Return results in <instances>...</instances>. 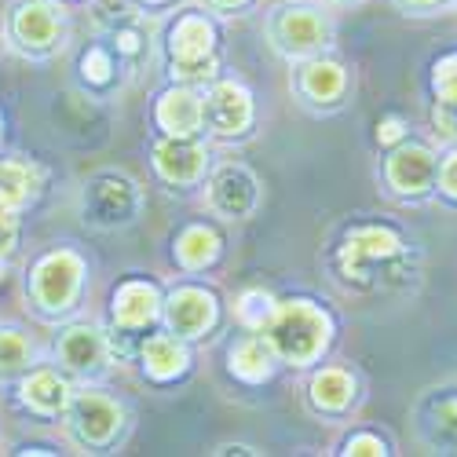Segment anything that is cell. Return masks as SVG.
Here are the masks:
<instances>
[{
	"mask_svg": "<svg viewBox=\"0 0 457 457\" xmlns=\"http://www.w3.org/2000/svg\"><path fill=\"white\" fill-rule=\"evenodd\" d=\"M263 337L271 340L278 359L293 366H308L329 345V319L308 300H289V303H278V312L268 322V329H263Z\"/></svg>",
	"mask_w": 457,
	"mask_h": 457,
	"instance_id": "obj_1",
	"label": "cell"
},
{
	"mask_svg": "<svg viewBox=\"0 0 457 457\" xmlns=\"http://www.w3.org/2000/svg\"><path fill=\"white\" fill-rule=\"evenodd\" d=\"M216 29L205 15L187 12L176 19L169 29V62H172V78L183 85H202L216 73Z\"/></svg>",
	"mask_w": 457,
	"mask_h": 457,
	"instance_id": "obj_2",
	"label": "cell"
},
{
	"mask_svg": "<svg viewBox=\"0 0 457 457\" xmlns=\"http://www.w3.org/2000/svg\"><path fill=\"white\" fill-rule=\"evenodd\" d=\"M399 260H403V242L385 227H359L340 245V271L355 286H373L380 271H388Z\"/></svg>",
	"mask_w": 457,
	"mask_h": 457,
	"instance_id": "obj_3",
	"label": "cell"
},
{
	"mask_svg": "<svg viewBox=\"0 0 457 457\" xmlns=\"http://www.w3.org/2000/svg\"><path fill=\"white\" fill-rule=\"evenodd\" d=\"M62 417H66L70 439L78 446H85V450L110 446L113 439H118L121 421H125L121 406L103 392H70V403H66Z\"/></svg>",
	"mask_w": 457,
	"mask_h": 457,
	"instance_id": "obj_4",
	"label": "cell"
},
{
	"mask_svg": "<svg viewBox=\"0 0 457 457\" xmlns=\"http://www.w3.org/2000/svg\"><path fill=\"white\" fill-rule=\"evenodd\" d=\"M81 275H85L81 256H73L70 249L48 253V256L33 268V275H29L33 308L41 312V315H62L66 308H73V300H78V289H81Z\"/></svg>",
	"mask_w": 457,
	"mask_h": 457,
	"instance_id": "obj_5",
	"label": "cell"
},
{
	"mask_svg": "<svg viewBox=\"0 0 457 457\" xmlns=\"http://www.w3.org/2000/svg\"><path fill=\"white\" fill-rule=\"evenodd\" d=\"M62 37H66V19L45 0H19L8 15V41L29 59L52 55L62 45Z\"/></svg>",
	"mask_w": 457,
	"mask_h": 457,
	"instance_id": "obj_6",
	"label": "cell"
},
{
	"mask_svg": "<svg viewBox=\"0 0 457 457\" xmlns=\"http://www.w3.org/2000/svg\"><path fill=\"white\" fill-rule=\"evenodd\" d=\"M139 212V190L118 172H103L85 187V220L96 227H121Z\"/></svg>",
	"mask_w": 457,
	"mask_h": 457,
	"instance_id": "obj_7",
	"label": "cell"
},
{
	"mask_svg": "<svg viewBox=\"0 0 457 457\" xmlns=\"http://www.w3.org/2000/svg\"><path fill=\"white\" fill-rule=\"evenodd\" d=\"M271 41L282 55H293V59L312 55L329 41V22L322 12L303 8V4L278 8V15L271 19Z\"/></svg>",
	"mask_w": 457,
	"mask_h": 457,
	"instance_id": "obj_8",
	"label": "cell"
},
{
	"mask_svg": "<svg viewBox=\"0 0 457 457\" xmlns=\"http://www.w3.org/2000/svg\"><path fill=\"white\" fill-rule=\"evenodd\" d=\"M55 359L73 377H99L106 370V337L96 326H70L55 340Z\"/></svg>",
	"mask_w": 457,
	"mask_h": 457,
	"instance_id": "obj_9",
	"label": "cell"
},
{
	"mask_svg": "<svg viewBox=\"0 0 457 457\" xmlns=\"http://www.w3.org/2000/svg\"><path fill=\"white\" fill-rule=\"evenodd\" d=\"M260 183L245 165H223L209 183V205L227 220H245L256 209Z\"/></svg>",
	"mask_w": 457,
	"mask_h": 457,
	"instance_id": "obj_10",
	"label": "cell"
},
{
	"mask_svg": "<svg viewBox=\"0 0 457 457\" xmlns=\"http://www.w3.org/2000/svg\"><path fill=\"white\" fill-rule=\"evenodd\" d=\"M202 110H205V121L216 136H242L253 121V99L235 81L212 85L209 96H202Z\"/></svg>",
	"mask_w": 457,
	"mask_h": 457,
	"instance_id": "obj_11",
	"label": "cell"
},
{
	"mask_svg": "<svg viewBox=\"0 0 457 457\" xmlns=\"http://www.w3.org/2000/svg\"><path fill=\"white\" fill-rule=\"evenodd\" d=\"M205 150L195 143V136H169L154 146V169L169 183H198L205 172Z\"/></svg>",
	"mask_w": 457,
	"mask_h": 457,
	"instance_id": "obj_12",
	"label": "cell"
},
{
	"mask_svg": "<svg viewBox=\"0 0 457 457\" xmlns=\"http://www.w3.org/2000/svg\"><path fill=\"white\" fill-rule=\"evenodd\" d=\"M388 183L399 195H425V190L436 183V158L428 146H399L388 158Z\"/></svg>",
	"mask_w": 457,
	"mask_h": 457,
	"instance_id": "obj_13",
	"label": "cell"
},
{
	"mask_svg": "<svg viewBox=\"0 0 457 457\" xmlns=\"http://www.w3.org/2000/svg\"><path fill=\"white\" fill-rule=\"evenodd\" d=\"M216 319V303L209 293L195 289V286H187V289H176L165 303V322L176 337H198L212 326Z\"/></svg>",
	"mask_w": 457,
	"mask_h": 457,
	"instance_id": "obj_14",
	"label": "cell"
},
{
	"mask_svg": "<svg viewBox=\"0 0 457 457\" xmlns=\"http://www.w3.org/2000/svg\"><path fill=\"white\" fill-rule=\"evenodd\" d=\"M158 125L169 136H198L205 125V110H202V96L195 92V85H179L169 88L158 99Z\"/></svg>",
	"mask_w": 457,
	"mask_h": 457,
	"instance_id": "obj_15",
	"label": "cell"
},
{
	"mask_svg": "<svg viewBox=\"0 0 457 457\" xmlns=\"http://www.w3.org/2000/svg\"><path fill=\"white\" fill-rule=\"evenodd\" d=\"M162 312V300L154 293V286L146 282H125L113 296V322L121 329H143L158 319Z\"/></svg>",
	"mask_w": 457,
	"mask_h": 457,
	"instance_id": "obj_16",
	"label": "cell"
},
{
	"mask_svg": "<svg viewBox=\"0 0 457 457\" xmlns=\"http://www.w3.org/2000/svg\"><path fill=\"white\" fill-rule=\"evenodd\" d=\"M22 406L33 410V413H41V417H55L66 410L70 403V385L55 373V370H33L26 380H22Z\"/></svg>",
	"mask_w": 457,
	"mask_h": 457,
	"instance_id": "obj_17",
	"label": "cell"
},
{
	"mask_svg": "<svg viewBox=\"0 0 457 457\" xmlns=\"http://www.w3.org/2000/svg\"><path fill=\"white\" fill-rule=\"evenodd\" d=\"M275 348H271V340L263 337V333H249V337H242L238 345L231 348V370L242 377V380H268L271 377V370H275Z\"/></svg>",
	"mask_w": 457,
	"mask_h": 457,
	"instance_id": "obj_18",
	"label": "cell"
},
{
	"mask_svg": "<svg viewBox=\"0 0 457 457\" xmlns=\"http://www.w3.org/2000/svg\"><path fill=\"white\" fill-rule=\"evenodd\" d=\"M41 190V169L26 162H0V205L4 209H22L33 202Z\"/></svg>",
	"mask_w": 457,
	"mask_h": 457,
	"instance_id": "obj_19",
	"label": "cell"
},
{
	"mask_svg": "<svg viewBox=\"0 0 457 457\" xmlns=\"http://www.w3.org/2000/svg\"><path fill=\"white\" fill-rule=\"evenodd\" d=\"M143 366H146L150 377L169 380V377L187 370V348L179 345L176 333H158L143 345Z\"/></svg>",
	"mask_w": 457,
	"mask_h": 457,
	"instance_id": "obj_20",
	"label": "cell"
},
{
	"mask_svg": "<svg viewBox=\"0 0 457 457\" xmlns=\"http://www.w3.org/2000/svg\"><path fill=\"white\" fill-rule=\"evenodd\" d=\"M300 92L315 103H337L345 92V70L329 59H312L300 70Z\"/></svg>",
	"mask_w": 457,
	"mask_h": 457,
	"instance_id": "obj_21",
	"label": "cell"
},
{
	"mask_svg": "<svg viewBox=\"0 0 457 457\" xmlns=\"http://www.w3.org/2000/svg\"><path fill=\"white\" fill-rule=\"evenodd\" d=\"M352 399H355V380L345 370L329 366L312 380V403L319 410H345V406H352Z\"/></svg>",
	"mask_w": 457,
	"mask_h": 457,
	"instance_id": "obj_22",
	"label": "cell"
},
{
	"mask_svg": "<svg viewBox=\"0 0 457 457\" xmlns=\"http://www.w3.org/2000/svg\"><path fill=\"white\" fill-rule=\"evenodd\" d=\"M216 253H220V242L212 231H205V227H190V231H183V238L176 242V256L187 271H198L205 263H212Z\"/></svg>",
	"mask_w": 457,
	"mask_h": 457,
	"instance_id": "obj_23",
	"label": "cell"
},
{
	"mask_svg": "<svg viewBox=\"0 0 457 457\" xmlns=\"http://www.w3.org/2000/svg\"><path fill=\"white\" fill-rule=\"evenodd\" d=\"M33 362V345H29V337L4 326L0 329V380H8L22 370H29Z\"/></svg>",
	"mask_w": 457,
	"mask_h": 457,
	"instance_id": "obj_24",
	"label": "cell"
},
{
	"mask_svg": "<svg viewBox=\"0 0 457 457\" xmlns=\"http://www.w3.org/2000/svg\"><path fill=\"white\" fill-rule=\"evenodd\" d=\"M425 425L436 443H457V392L436 395L425 406Z\"/></svg>",
	"mask_w": 457,
	"mask_h": 457,
	"instance_id": "obj_25",
	"label": "cell"
},
{
	"mask_svg": "<svg viewBox=\"0 0 457 457\" xmlns=\"http://www.w3.org/2000/svg\"><path fill=\"white\" fill-rule=\"evenodd\" d=\"M238 322L245 326V329H256V333H263L268 329V322L275 319V312H278V303L263 293V289H249L242 300H238Z\"/></svg>",
	"mask_w": 457,
	"mask_h": 457,
	"instance_id": "obj_26",
	"label": "cell"
},
{
	"mask_svg": "<svg viewBox=\"0 0 457 457\" xmlns=\"http://www.w3.org/2000/svg\"><path fill=\"white\" fill-rule=\"evenodd\" d=\"M136 19V12H132V4L129 0H96L92 4V22L99 26V29H118V26H129Z\"/></svg>",
	"mask_w": 457,
	"mask_h": 457,
	"instance_id": "obj_27",
	"label": "cell"
},
{
	"mask_svg": "<svg viewBox=\"0 0 457 457\" xmlns=\"http://www.w3.org/2000/svg\"><path fill=\"white\" fill-rule=\"evenodd\" d=\"M432 85H436L439 106L457 110V55L439 59V66H436V73H432Z\"/></svg>",
	"mask_w": 457,
	"mask_h": 457,
	"instance_id": "obj_28",
	"label": "cell"
},
{
	"mask_svg": "<svg viewBox=\"0 0 457 457\" xmlns=\"http://www.w3.org/2000/svg\"><path fill=\"white\" fill-rule=\"evenodd\" d=\"M81 73H85V81H92V85H106V81L113 78V55L103 52V48L85 52V59H81Z\"/></svg>",
	"mask_w": 457,
	"mask_h": 457,
	"instance_id": "obj_29",
	"label": "cell"
},
{
	"mask_svg": "<svg viewBox=\"0 0 457 457\" xmlns=\"http://www.w3.org/2000/svg\"><path fill=\"white\" fill-rule=\"evenodd\" d=\"M113 52L125 55V59H139L146 52V37L129 22V26H118L113 29Z\"/></svg>",
	"mask_w": 457,
	"mask_h": 457,
	"instance_id": "obj_30",
	"label": "cell"
},
{
	"mask_svg": "<svg viewBox=\"0 0 457 457\" xmlns=\"http://www.w3.org/2000/svg\"><path fill=\"white\" fill-rule=\"evenodd\" d=\"M15 242H19V216L15 209L0 205V260H8L15 253Z\"/></svg>",
	"mask_w": 457,
	"mask_h": 457,
	"instance_id": "obj_31",
	"label": "cell"
},
{
	"mask_svg": "<svg viewBox=\"0 0 457 457\" xmlns=\"http://www.w3.org/2000/svg\"><path fill=\"white\" fill-rule=\"evenodd\" d=\"M345 453H385V443H380L377 436H355V439H348Z\"/></svg>",
	"mask_w": 457,
	"mask_h": 457,
	"instance_id": "obj_32",
	"label": "cell"
},
{
	"mask_svg": "<svg viewBox=\"0 0 457 457\" xmlns=\"http://www.w3.org/2000/svg\"><path fill=\"white\" fill-rule=\"evenodd\" d=\"M439 183H443V190L450 198H457V154H450L446 162H443V169H439Z\"/></svg>",
	"mask_w": 457,
	"mask_h": 457,
	"instance_id": "obj_33",
	"label": "cell"
},
{
	"mask_svg": "<svg viewBox=\"0 0 457 457\" xmlns=\"http://www.w3.org/2000/svg\"><path fill=\"white\" fill-rule=\"evenodd\" d=\"M377 139L380 143H395V139H403V121L399 118H385L377 125Z\"/></svg>",
	"mask_w": 457,
	"mask_h": 457,
	"instance_id": "obj_34",
	"label": "cell"
},
{
	"mask_svg": "<svg viewBox=\"0 0 457 457\" xmlns=\"http://www.w3.org/2000/svg\"><path fill=\"white\" fill-rule=\"evenodd\" d=\"M410 8H432V4H443V0H403Z\"/></svg>",
	"mask_w": 457,
	"mask_h": 457,
	"instance_id": "obj_35",
	"label": "cell"
},
{
	"mask_svg": "<svg viewBox=\"0 0 457 457\" xmlns=\"http://www.w3.org/2000/svg\"><path fill=\"white\" fill-rule=\"evenodd\" d=\"M216 8H238V4H245V0H212Z\"/></svg>",
	"mask_w": 457,
	"mask_h": 457,
	"instance_id": "obj_36",
	"label": "cell"
},
{
	"mask_svg": "<svg viewBox=\"0 0 457 457\" xmlns=\"http://www.w3.org/2000/svg\"><path fill=\"white\" fill-rule=\"evenodd\" d=\"M146 4H158V0H146Z\"/></svg>",
	"mask_w": 457,
	"mask_h": 457,
	"instance_id": "obj_37",
	"label": "cell"
},
{
	"mask_svg": "<svg viewBox=\"0 0 457 457\" xmlns=\"http://www.w3.org/2000/svg\"><path fill=\"white\" fill-rule=\"evenodd\" d=\"M340 4H348V0H340Z\"/></svg>",
	"mask_w": 457,
	"mask_h": 457,
	"instance_id": "obj_38",
	"label": "cell"
}]
</instances>
